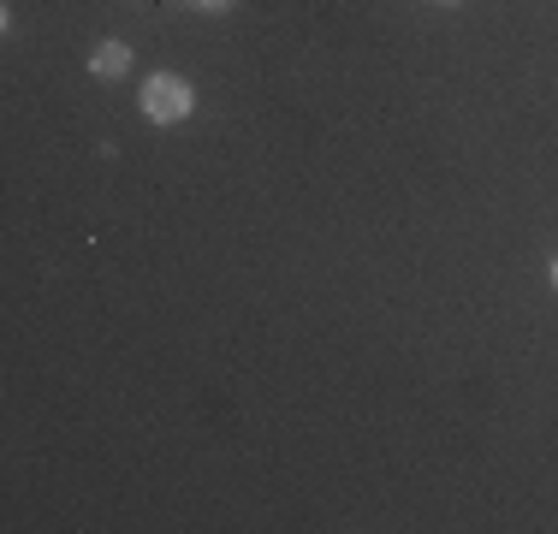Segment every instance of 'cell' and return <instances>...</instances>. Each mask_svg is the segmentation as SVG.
Instances as JSON below:
<instances>
[{
  "label": "cell",
  "instance_id": "1",
  "mask_svg": "<svg viewBox=\"0 0 558 534\" xmlns=\"http://www.w3.org/2000/svg\"><path fill=\"white\" fill-rule=\"evenodd\" d=\"M137 107H143L149 125L167 131V125H184V119L196 113V89H191V77H179V72H149L137 89Z\"/></svg>",
  "mask_w": 558,
  "mask_h": 534
},
{
  "label": "cell",
  "instance_id": "2",
  "mask_svg": "<svg viewBox=\"0 0 558 534\" xmlns=\"http://www.w3.org/2000/svg\"><path fill=\"white\" fill-rule=\"evenodd\" d=\"M131 60H137V48H131V43L101 36V43L89 48V77H96V84H119V77H131Z\"/></svg>",
  "mask_w": 558,
  "mask_h": 534
},
{
  "label": "cell",
  "instance_id": "3",
  "mask_svg": "<svg viewBox=\"0 0 558 534\" xmlns=\"http://www.w3.org/2000/svg\"><path fill=\"white\" fill-rule=\"evenodd\" d=\"M184 7H196V12H208V19H220V12H232L238 0H184Z\"/></svg>",
  "mask_w": 558,
  "mask_h": 534
},
{
  "label": "cell",
  "instance_id": "4",
  "mask_svg": "<svg viewBox=\"0 0 558 534\" xmlns=\"http://www.w3.org/2000/svg\"><path fill=\"white\" fill-rule=\"evenodd\" d=\"M547 279H553V291H558V256H553V267H547Z\"/></svg>",
  "mask_w": 558,
  "mask_h": 534
},
{
  "label": "cell",
  "instance_id": "5",
  "mask_svg": "<svg viewBox=\"0 0 558 534\" xmlns=\"http://www.w3.org/2000/svg\"><path fill=\"white\" fill-rule=\"evenodd\" d=\"M434 7H458V0H434Z\"/></svg>",
  "mask_w": 558,
  "mask_h": 534
}]
</instances>
